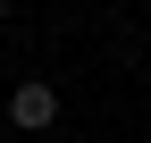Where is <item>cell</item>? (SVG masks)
I'll return each instance as SVG.
<instances>
[{
	"mask_svg": "<svg viewBox=\"0 0 151 143\" xmlns=\"http://www.w3.org/2000/svg\"><path fill=\"white\" fill-rule=\"evenodd\" d=\"M0 17H9V9H0Z\"/></svg>",
	"mask_w": 151,
	"mask_h": 143,
	"instance_id": "2",
	"label": "cell"
},
{
	"mask_svg": "<svg viewBox=\"0 0 151 143\" xmlns=\"http://www.w3.org/2000/svg\"><path fill=\"white\" fill-rule=\"evenodd\" d=\"M9 126H17V135L59 126V84H50V76H25V84L9 93Z\"/></svg>",
	"mask_w": 151,
	"mask_h": 143,
	"instance_id": "1",
	"label": "cell"
},
{
	"mask_svg": "<svg viewBox=\"0 0 151 143\" xmlns=\"http://www.w3.org/2000/svg\"><path fill=\"white\" fill-rule=\"evenodd\" d=\"M0 143H9V135H0Z\"/></svg>",
	"mask_w": 151,
	"mask_h": 143,
	"instance_id": "3",
	"label": "cell"
}]
</instances>
